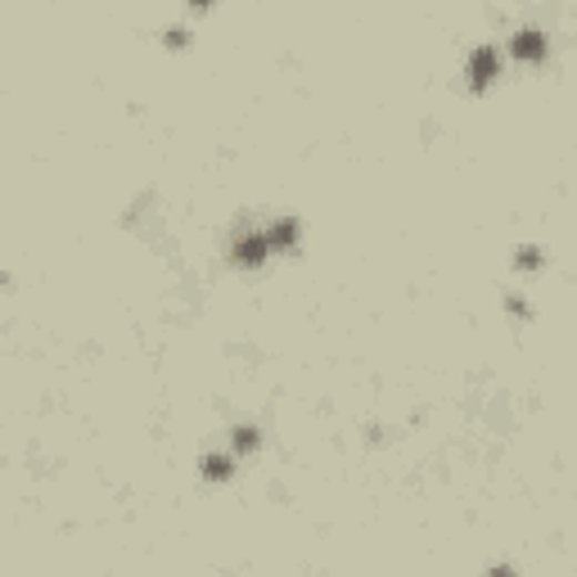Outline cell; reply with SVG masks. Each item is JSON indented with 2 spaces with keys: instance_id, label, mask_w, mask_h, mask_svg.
<instances>
[{
  "instance_id": "9",
  "label": "cell",
  "mask_w": 577,
  "mask_h": 577,
  "mask_svg": "<svg viewBox=\"0 0 577 577\" xmlns=\"http://www.w3.org/2000/svg\"><path fill=\"white\" fill-rule=\"evenodd\" d=\"M500 307L510 312L519 325H528V321H533V303L524 298V288H505V294H500Z\"/></svg>"
},
{
  "instance_id": "5",
  "label": "cell",
  "mask_w": 577,
  "mask_h": 577,
  "mask_svg": "<svg viewBox=\"0 0 577 577\" xmlns=\"http://www.w3.org/2000/svg\"><path fill=\"white\" fill-rule=\"evenodd\" d=\"M266 235H271V249H275V257H294V253H303V216L298 212H275L271 222H266Z\"/></svg>"
},
{
  "instance_id": "4",
  "label": "cell",
  "mask_w": 577,
  "mask_h": 577,
  "mask_svg": "<svg viewBox=\"0 0 577 577\" xmlns=\"http://www.w3.org/2000/svg\"><path fill=\"white\" fill-rule=\"evenodd\" d=\"M199 478L207 483V487H226V483H235L240 478V469H244V460L222 443V447H207L203 456H199Z\"/></svg>"
},
{
  "instance_id": "7",
  "label": "cell",
  "mask_w": 577,
  "mask_h": 577,
  "mask_svg": "<svg viewBox=\"0 0 577 577\" xmlns=\"http://www.w3.org/2000/svg\"><path fill=\"white\" fill-rule=\"evenodd\" d=\"M546 266H550V249H546V244H537V240L515 244V253H510V271H515L519 280H537Z\"/></svg>"
},
{
  "instance_id": "2",
  "label": "cell",
  "mask_w": 577,
  "mask_h": 577,
  "mask_svg": "<svg viewBox=\"0 0 577 577\" xmlns=\"http://www.w3.org/2000/svg\"><path fill=\"white\" fill-rule=\"evenodd\" d=\"M226 262L235 271H262L266 262H275V249H271V235H266V222H253V216H240L226 235Z\"/></svg>"
},
{
  "instance_id": "3",
  "label": "cell",
  "mask_w": 577,
  "mask_h": 577,
  "mask_svg": "<svg viewBox=\"0 0 577 577\" xmlns=\"http://www.w3.org/2000/svg\"><path fill=\"white\" fill-rule=\"evenodd\" d=\"M500 50L510 68H546L550 63V32L537 19H519L500 32Z\"/></svg>"
},
{
  "instance_id": "1",
  "label": "cell",
  "mask_w": 577,
  "mask_h": 577,
  "mask_svg": "<svg viewBox=\"0 0 577 577\" xmlns=\"http://www.w3.org/2000/svg\"><path fill=\"white\" fill-rule=\"evenodd\" d=\"M505 50H500V37H483V41H474L469 50H465V59H460V87L469 91V95H487L500 78H505Z\"/></svg>"
},
{
  "instance_id": "8",
  "label": "cell",
  "mask_w": 577,
  "mask_h": 577,
  "mask_svg": "<svg viewBox=\"0 0 577 577\" xmlns=\"http://www.w3.org/2000/svg\"><path fill=\"white\" fill-rule=\"evenodd\" d=\"M159 41H163V50H190L194 45V19L190 14L185 19H168L159 28Z\"/></svg>"
},
{
  "instance_id": "10",
  "label": "cell",
  "mask_w": 577,
  "mask_h": 577,
  "mask_svg": "<svg viewBox=\"0 0 577 577\" xmlns=\"http://www.w3.org/2000/svg\"><path fill=\"white\" fill-rule=\"evenodd\" d=\"M483 577H524V568H519L515 559H492V564L483 568Z\"/></svg>"
},
{
  "instance_id": "6",
  "label": "cell",
  "mask_w": 577,
  "mask_h": 577,
  "mask_svg": "<svg viewBox=\"0 0 577 577\" xmlns=\"http://www.w3.org/2000/svg\"><path fill=\"white\" fill-rule=\"evenodd\" d=\"M222 443H226V447H231V452H235V456L249 465V460L262 452L266 433H262V424H257V419H235V424L226 428V438H222Z\"/></svg>"
}]
</instances>
